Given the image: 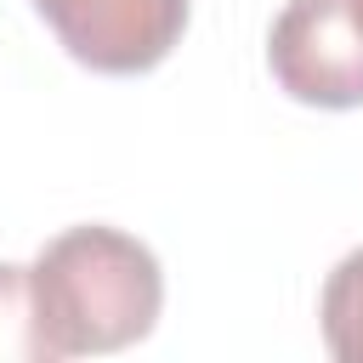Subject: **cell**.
Instances as JSON below:
<instances>
[{
  "label": "cell",
  "mask_w": 363,
  "mask_h": 363,
  "mask_svg": "<svg viewBox=\"0 0 363 363\" xmlns=\"http://www.w3.org/2000/svg\"><path fill=\"white\" fill-rule=\"evenodd\" d=\"M0 363H51V346L34 318L28 267H11V261H0Z\"/></svg>",
  "instance_id": "5b68a950"
},
{
  "label": "cell",
  "mask_w": 363,
  "mask_h": 363,
  "mask_svg": "<svg viewBox=\"0 0 363 363\" xmlns=\"http://www.w3.org/2000/svg\"><path fill=\"white\" fill-rule=\"evenodd\" d=\"M272 79L312 108H363V17L352 0H289L267 34Z\"/></svg>",
  "instance_id": "7a4b0ae2"
},
{
  "label": "cell",
  "mask_w": 363,
  "mask_h": 363,
  "mask_svg": "<svg viewBox=\"0 0 363 363\" xmlns=\"http://www.w3.org/2000/svg\"><path fill=\"white\" fill-rule=\"evenodd\" d=\"M34 11L96 74H147L187 28V0H34Z\"/></svg>",
  "instance_id": "3957f363"
},
{
  "label": "cell",
  "mask_w": 363,
  "mask_h": 363,
  "mask_svg": "<svg viewBox=\"0 0 363 363\" xmlns=\"http://www.w3.org/2000/svg\"><path fill=\"white\" fill-rule=\"evenodd\" d=\"M352 6H357V17H363V0H352Z\"/></svg>",
  "instance_id": "8992f818"
},
{
  "label": "cell",
  "mask_w": 363,
  "mask_h": 363,
  "mask_svg": "<svg viewBox=\"0 0 363 363\" xmlns=\"http://www.w3.org/2000/svg\"><path fill=\"white\" fill-rule=\"evenodd\" d=\"M323 346L340 363H363V250H352L323 284Z\"/></svg>",
  "instance_id": "277c9868"
},
{
  "label": "cell",
  "mask_w": 363,
  "mask_h": 363,
  "mask_svg": "<svg viewBox=\"0 0 363 363\" xmlns=\"http://www.w3.org/2000/svg\"><path fill=\"white\" fill-rule=\"evenodd\" d=\"M28 284L51 357L125 352L153 329L164 306V278L153 250L102 221L57 233L34 255Z\"/></svg>",
  "instance_id": "6da1fadb"
}]
</instances>
